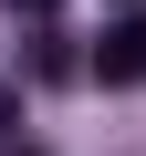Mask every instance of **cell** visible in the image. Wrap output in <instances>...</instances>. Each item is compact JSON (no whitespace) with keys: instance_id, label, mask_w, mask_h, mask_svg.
I'll return each instance as SVG.
<instances>
[{"instance_id":"obj_3","label":"cell","mask_w":146,"mask_h":156,"mask_svg":"<svg viewBox=\"0 0 146 156\" xmlns=\"http://www.w3.org/2000/svg\"><path fill=\"white\" fill-rule=\"evenodd\" d=\"M11 11H31V21H42V11H52V0H11Z\"/></svg>"},{"instance_id":"obj_1","label":"cell","mask_w":146,"mask_h":156,"mask_svg":"<svg viewBox=\"0 0 146 156\" xmlns=\"http://www.w3.org/2000/svg\"><path fill=\"white\" fill-rule=\"evenodd\" d=\"M94 73H104V83H146V21H136V11H125V21H104Z\"/></svg>"},{"instance_id":"obj_2","label":"cell","mask_w":146,"mask_h":156,"mask_svg":"<svg viewBox=\"0 0 146 156\" xmlns=\"http://www.w3.org/2000/svg\"><path fill=\"white\" fill-rule=\"evenodd\" d=\"M11 125H21V83H0V135H11Z\"/></svg>"}]
</instances>
